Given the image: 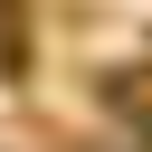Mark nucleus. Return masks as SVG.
Listing matches in <instances>:
<instances>
[{
  "label": "nucleus",
  "mask_w": 152,
  "mask_h": 152,
  "mask_svg": "<svg viewBox=\"0 0 152 152\" xmlns=\"http://www.w3.org/2000/svg\"><path fill=\"white\" fill-rule=\"evenodd\" d=\"M0 66H28V19H19V0H0Z\"/></svg>",
  "instance_id": "f03ea898"
},
{
  "label": "nucleus",
  "mask_w": 152,
  "mask_h": 152,
  "mask_svg": "<svg viewBox=\"0 0 152 152\" xmlns=\"http://www.w3.org/2000/svg\"><path fill=\"white\" fill-rule=\"evenodd\" d=\"M104 104H114V114H133V124L152 133V76H133V66H124V76H104Z\"/></svg>",
  "instance_id": "f257e3e1"
}]
</instances>
